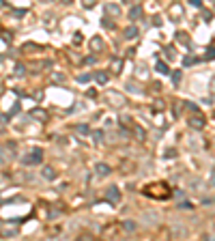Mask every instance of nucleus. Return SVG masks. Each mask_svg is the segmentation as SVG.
<instances>
[{
  "mask_svg": "<svg viewBox=\"0 0 215 241\" xmlns=\"http://www.w3.org/2000/svg\"><path fill=\"white\" fill-rule=\"evenodd\" d=\"M106 200H110V202H118L121 200V192H118V187H110L108 192H106Z\"/></svg>",
  "mask_w": 215,
  "mask_h": 241,
  "instance_id": "f257e3e1",
  "label": "nucleus"
},
{
  "mask_svg": "<svg viewBox=\"0 0 215 241\" xmlns=\"http://www.w3.org/2000/svg\"><path fill=\"white\" fill-rule=\"evenodd\" d=\"M39 161H41V151H39V149L32 151V155L24 157V164H39Z\"/></svg>",
  "mask_w": 215,
  "mask_h": 241,
  "instance_id": "f03ea898",
  "label": "nucleus"
},
{
  "mask_svg": "<svg viewBox=\"0 0 215 241\" xmlns=\"http://www.w3.org/2000/svg\"><path fill=\"white\" fill-rule=\"evenodd\" d=\"M95 170H97L99 177H106V175H110V166L108 164H97V166H95Z\"/></svg>",
  "mask_w": 215,
  "mask_h": 241,
  "instance_id": "7ed1b4c3",
  "label": "nucleus"
},
{
  "mask_svg": "<svg viewBox=\"0 0 215 241\" xmlns=\"http://www.w3.org/2000/svg\"><path fill=\"white\" fill-rule=\"evenodd\" d=\"M41 175H43L45 179H50V181H52V179H56V172H54V168H43V172H41Z\"/></svg>",
  "mask_w": 215,
  "mask_h": 241,
  "instance_id": "20e7f679",
  "label": "nucleus"
},
{
  "mask_svg": "<svg viewBox=\"0 0 215 241\" xmlns=\"http://www.w3.org/2000/svg\"><path fill=\"white\" fill-rule=\"evenodd\" d=\"M95 80H97L99 84H106V82H108V73H103V71H97V73H95Z\"/></svg>",
  "mask_w": 215,
  "mask_h": 241,
  "instance_id": "39448f33",
  "label": "nucleus"
},
{
  "mask_svg": "<svg viewBox=\"0 0 215 241\" xmlns=\"http://www.w3.org/2000/svg\"><path fill=\"white\" fill-rule=\"evenodd\" d=\"M140 15H142V9H140V7H133V9L129 11V17H131V19H138Z\"/></svg>",
  "mask_w": 215,
  "mask_h": 241,
  "instance_id": "423d86ee",
  "label": "nucleus"
},
{
  "mask_svg": "<svg viewBox=\"0 0 215 241\" xmlns=\"http://www.w3.org/2000/svg\"><path fill=\"white\" fill-rule=\"evenodd\" d=\"M157 71H159V73H170V69H168V65H166V63H157Z\"/></svg>",
  "mask_w": 215,
  "mask_h": 241,
  "instance_id": "0eeeda50",
  "label": "nucleus"
},
{
  "mask_svg": "<svg viewBox=\"0 0 215 241\" xmlns=\"http://www.w3.org/2000/svg\"><path fill=\"white\" fill-rule=\"evenodd\" d=\"M125 37H127V39H136V37H138V30L131 26V28H127V30H125Z\"/></svg>",
  "mask_w": 215,
  "mask_h": 241,
  "instance_id": "6e6552de",
  "label": "nucleus"
},
{
  "mask_svg": "<svg viewBox=\"0 0 215 241\" xmlns=\"http://www.w3.org/2000/svg\"><path fill=\"white\" fill-rule=\"evenodd\" d=\"M192 125H194V127H202V125H204V120H202L200 116H196V118H192Z\"/></svg>",
  "mask_w": 215,
  "mask_h": 241,
  "instance_id": "1a4fd4ad",
  "label": "nucleus"
},
{
  "mask_svg": "<svg viewBox=\"0 0 215 241\" xmlns=\"http://www.w3.org/2000/svg\"><path fill=\"white\" fill-rule=\"evenodd\" d=\"M32 116H39V120H45V112L41 110H32Z\"/></svg>",
  "mask_w": 215,
  "mask_h": 241,
  "instance_id": "9d476101",
  "label": "nucleus"
},
{
  "mask_svg": "<svg viewBox=\"0 0 215 241\" xmlns=\"http://www.w3.org/2000/svg\"><path fill=\"white\" fill-rule=\"evenodd\" d=\"M207 60H211V58H215V47H209V52H207V56H204Z\"/></svg>",
  "mask_w": 215,
  "mask_h": 241,
  "instance_id": "9b49d317",
  "label": "nucleus"
},
{
  "mask_svg": "<svg viewBox=\"0 0 215 241\" xmlns=\"http://www.w3.org/2000/svg\"><path fill=\"white\" fill-rule=\"evenodd\" d=\"M172 82H174V84L181 82V73H179V71H174V73H172Z\"/></svg>",
  "mask_w": 215,
  "mask_h": 241,
  "instance_id": "f8f14e48",
  "label": "nucleus"
},
{
  "mask_svg": "<svg viewBox=\"0 0 215 241\" xmlns=\"http://www.w3.org/2000/svg\"><path fill=\"white\" fill-rule=\"evenodd\" d=\"M103 43H101V39H92V47H101Z\"/></svg>",
  "mask_w": 215,
  "mask_h": 241,
  "instance_id": "ddd939ff",
  "label": "nucleus"
},
{
  "mask_svg": "<svg viewBox=\"0 0 215 241\" xmlns=\"http://www.w3.org/2000/svg\"><path fill=\"white\" fill-rule=\"evenodd\" d=\"M78 131H80V134H88V127H86V125H80Z\"/></svg>",
  "mask_w": 215,
  "mask_h": 241,
  "instance_id": "4468645a",
  "label": "nucleus"
},
{
  "mask_svg": "<svg viewBox=\"0 0 215 241\" xmlns=\"http://www.w3.org/2000/svg\"><path fill=\"white\" fill-rule=\"evenodd\" d=\"M183 63H185V65H192V63H196V58H192V56H187V58H185Z\"/></svg>",
  "mask_w": 215,
  "mask_h": 241,
  "instance_id": "2eb2a0df",
  "label": "nucleus"
},
{
  "mask_svg": "<svg viewBox=\"0 0 215 241\" xmlns=\"http://www.w3.org/2000/svg\"><path fill=\"white\" fill-rule=\"evenodd\" d=\"M95 5V0H84V7H92Z\"/></svg>",
  "mask_w": 215,
  "mask_h": 241,
  "instance_id": "dca6fc26",
  "label": "nucleus"
},
{
  "mask_svg": "<svg viewBox=\"0 0 215 241\" xmlns=\"http://www.w3.org/2000/svg\"><path fill=\"white\" fill-rule=\"evenodd\" d=\"M192 5H196V7H200L202 2H200V0H192Z\"/></svg>",
  "mask_w": 215,
  "mask_h": 241,
  "instance_id": "f3484780",
  "label": "nucleus"
},
{
  "mask_svg": "<svg viewBox=\"0 0 215 241\" xmlns=\"http://www.w3.org/2000/svg\"><path fill=\"white\" fill-rule=\"evenodd\" d=\"M65 2H71V0H65Z\"/></svg>",
  "mask_w": 215,
  "mask_h": 241,
  "instance_id": "a211bd4d",
  "label": "nucleus"
},
{
  "mask_svg": "<svg viewBox=\"0 0 215 241\" xmlns=\"http://www.w3.org/2000/svg\"><path fill=\"white\" fill-rule=\"evenodd\" d=\"M47 2H50V0H47Z\"/></svg>",
  "mask_w": 215,
  "mask_h": 241,
  "instance_id": "6ab92c4d",
  "label": "nucleus"
}]
</instances>
